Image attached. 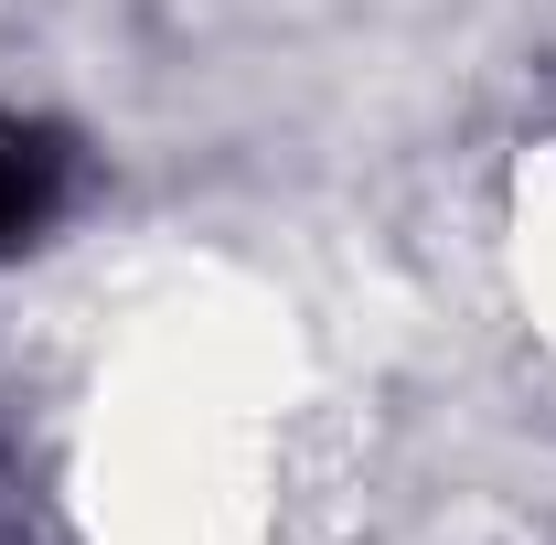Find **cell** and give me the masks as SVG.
Here are the masks:
<instances>
[{"label":"cell","instance_id":"obj_1","mask_svg":"<svg viewBox=\"0 0 556 545\" xmlns=\"http://www.w3.org/2000/svg\"><path fill=\"white\" fill-rule=\"evenodd\" d=\"M65 172H75V150H65L54 129H0V257H11V246H33V236L54 225Z\"/></svg>","mask_w":556,"mask_h":545}]
</instances>
